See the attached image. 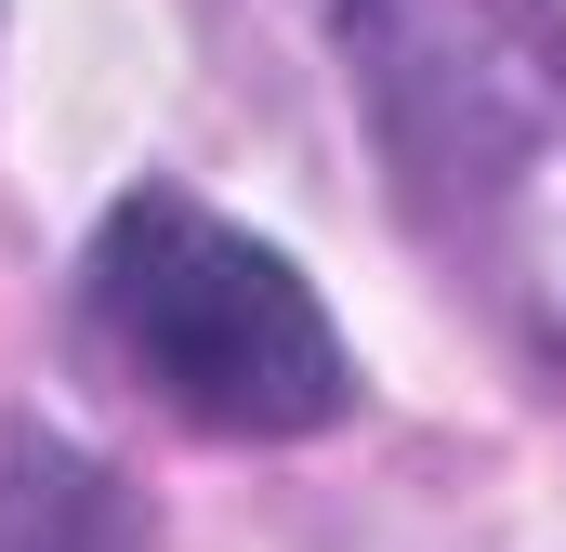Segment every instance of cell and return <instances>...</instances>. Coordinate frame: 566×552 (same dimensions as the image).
Segmentation results:
<instances>
[{"label":"cell","instance_id":"cell-1","mask_svg":"<svg viewBox=\"0 0 566 552\" xmlns=\"http://www.w3.org/2000/svg\"><path fill=\"white\" fill-rule=\"evenodd\" d=\"M396 198L501 302L566 316V93L488 0H343Z\"/></svg>","mask_w":566,"mask_h":552},{"label":"cell","instance_id":"cell-2","mask_svg":"<svg viewBox=\"0 0 566 552\" xmlns=\"http://www.w3.org/2000/svg\"><path fill=\"white\" fill-rule=\"evenodd\" d=\"M80 316L133 369V395H158L198 434H238V447L329 434L343 395H356V355H343L329 302L290 276V251L238 237L224 211H198L171 184H133L93 224Z\"/></svg>","mask_w":566,"mask_h":552},{"label":"cell","instance_id":"cell-3","mask_svg":"<svg viewBox=\"0 0 566 552\" xmlns=\"http://www.w3.org/2000/svg\"><path fill=\"white\" fill-rule=\"evenodd\" d=\"M0 552H158V527L93 447L0 421Z\"/></svg>","mask_w":566,"mask_h":552}]
</instances>
